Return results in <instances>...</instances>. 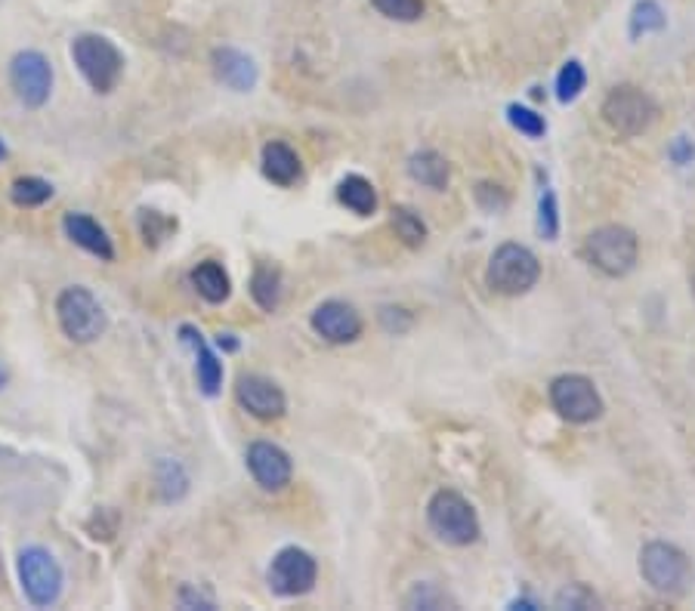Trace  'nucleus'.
Masks as SVG:
<instances>
[{"mask_svg": "<svg viewBox=\"0 0 695 611\" xmlns=\"http://www.w3.org/2000/svg\"><path fill=\"white\" fill-rule=\"evenodd\" d=\"M640 574L658 596H671V599L686 596L695 581L693 559L665 541H653L640 550Z\"/></svg>", "mask_w": 695, "mask_h": 611, "instance_id": "nucleus-1", "label": "nucleus"}, {"mask_svg": "<svg viewBox=\"0 0 695 611\" xmlns=\"http://www.w3.org/2000/svg\"><path fill=\"white\" fill-rule=\"evenodd\" d=\"M427 522L439 541L451 547H471L479 541V516L458 491H436L427 504Z\"/></svg>", "mask_w": 695, "mask_h": 611, "instance_id": "nucleus-2", "label": "nucleus"}, {"mask_svg": "<svg viewBox=\"0 0 695 611\" xmlns=\"http://www.w3.org/2000/svg\"><path fill=\"white\" fill-rule=\"evenodd\" d=\"M56 318H60L62 334L78 347L96 343L108 327L103 303L81 285L65 287L56 297Z\"/></svg>", "mask_w": 695, "mask_h": 611, "instance_id": "nucleus-3", "label": "nucleus"}, {"mask_svg": "<svg viewBox=\"0 0 695 611\" xmlns=\"http://www.w3.org/2000/svg\"><path fill=\"white\" fill-rule=\"evenodd\" d=\"M72 60L78 65L81 78L96 93H112L124 75V56L105 35H78L72 41Z\"/></svg>", "mask_w": 695, "mask_h": 611, "instance_id": "nucleus-4", "label": "nucleus"}, {"mask_svg": "<svg viewBox=\"0 0 695 611\" xmlns=\"http://www.w3.org/2000/svg\"><path fill=\"white\" fill-rule=\"evenodd\" d=\"M541 278V263L529 247L523 245H501L491 253L486 282L494 294L501 297H519L529 294Z\"/></svg>", "mask_w": 695, "mask_h": 611, "instance_id": "nucleus-5", "label": "nucleus"}, {"mask_svg": "<svg viewBox=\"0 0 695 611\" xmlns=\"http://www.w3.org/2000/svg\"><path fill=\"white\" fill-rule=\"evenodd\" d=\"M584 253L596 272H603L609 278H621L636 265L640 242L628 225H600L588 235Z\"/></svg>", "mask_w": 695, "mask_h": 611, "instance_id": "nucleus-6", "label": "nucleus"}, {"mask_svg": "<svg viewBox=\"0 0 695 611\" xmlns=\"http://www.w3.org/2000/svg\"><path fill=\"white\" fill-rule=\"evenodd\" d=\"M603 121L613 127L618 136H643L658 121L655 100L634 83H621L603 102Z\"/></svg>", "mask_w": 695, "mask_h": 611, "instance_id": "nucleus-7", "label": "nucleus"}, {"mask_svg": "<svg viewBox=\"0 0 695 611\" xmlns=\"http://www.w3.org/2000/svg\"><path fill=\"white\" fill-rule=\"evenodd\" d=\"M20 584L35 609H50L60 602L65 574L53 552L43 547H25L20 552Z\"/></svg>", "mask_w": 695, "mask_h": 611, "instance_id": "nucleus-8", "label": "nucleus"}, {"mask_svg": "<svg viewBox=\"0 0 695 611\" xmlns=\"http://www.w3.org/2000/svg\"><path fill=\"white\" fill-rule=\"evenodd\" d=\"M553 411L569 424H593L603 414L600 389L584 374H563L551 384Z\"/></svg>", "mask_w": 695, "mask_h": 611, "instance_id": "nucleus-9", "label": "nucleus"}, {"mask_svg": "<svg viewBox=\"0 0 695 611\" xmlns=\"http://www.w3.org/2000/svg\"><path fill=\"white\" fill-rule=\"evenodd\" d=\"M10 87L25 108H43L53 93V65L38 50H22L10 62Z\"/></svg>", "mask_w": 695, "mask_h": 611, "instance_id": "nucleus-10", "label": "nucleus"}, {"mask_svg": "<svg viewBox=\"0 0 695 611\" xmlns=\"http://www.w3.org/2000/svg\"><path fill=\"white\" fill-rule=\"evenodd\" d=\"M269 590L275 596H304L316 587L319 581V562L312 559V552L300 550V547H285L275 552V559L269 562L267 571Z\"/></svg>", "mask_w": 695, "mask_h": 611, "instance_id": "nucleus-11", "label": "nucleus"}, {"mask_svg": "<svg viewBox=\"0 0 695 611\" xmlns=\"http://www.w3.org/2000/svg\"><path fill=\"white\" fill-rule=\"evenodd\" d=\"M235 399L257 420H279V417H285L287 411V399L282 387L275 380L263 377V374H242L235 380Z\"/></svg>", "mask_w": 695, "mask_h": 611, "instance_id": "nucleus-12", "label": "nucleus"}, {"mask_svg": "<svg viewBox=\"0 0 695 611\" xmlns=\"http://www.w3.org/2000/svg\"><path fill=\"white\" fill-rule=\"evenodd\" d=\"M309 325H312V330H316L322 340L334 343V347H344V343L359 340V337H362V327H365L362 325V315L349 303H344V300H327V303L316 306Z\"/></svg>", "mask_w": 695, "mask_h": 611, "instance_id": "nucleus-13", "label": "nucleus"}, {"mask_svg": "<svg viewBox=\"0 0 695 611\" xmlns=\"http://www.w3.org/2000/svg\"><path fill=\"white\" fill-rule=\"evenodd\" d=\"M247 469L263 491H285L294 476V464H291L287 451L272 442H254L247 448Z\"/></svg>", "mask_w": 695, "mask_h": 611, "instance_id": "nucleus-14", "label": "nucleus"}, {"mask_svg": "<svg viewBox=\"0 0 695 611\" xmlns=\"http://www.w3.org/2000/svg\"><path fill=\"white\" fill-rule=\"evenodd\" d=\"M210 65H214V75L217 81L235 90V93H250L257 87V62L250 60L247 53L235 50V47H217L210 53Z\"/></svg>", "mask_w": 695, "mask_h": 611, "instance_id": "nucleus-15", "label": "nucleus"}, {"mask_svg": "<svg viewBox=\"0 0 695 611\" xmlns=\"http://www.w3.org/2000/svg\"><path fill=\"white\" fill-rule=\"evenodd\" d=\"M62 232H65V238L72 245H78L87 253H93L96 260H103V263L115 260V245H112L108 232L93 217H87V213H65Z\"/></svg>", "mask_w": 695, "mask_h": 611, "instance_id": "nucleus-16", "label": "nucleus"}, {"mask_svg": "<svg viewBox=\"0 0 695 611\" xmlns=\"http://www.w3.org/2000/svg\"><path fill=\"white\" fill-rule=\"evenodd\" d=\"M180 334H183V343L192 347L195 352V374H198V387L205 395H217L220 387H223V365H220V359H217V352L207 347V340L202 337V330H195L192 325L180 327Z\"/></svg>", "mask_w": 695, "mask_h": 611, "instance_id": "nucleus-17", "label": "nucleus"}, {"mask_svg": "<svg viewBox=\"0 0 695 611\" xmlns=\"http://www.w3.org/2000/svg\"><path fill=\"white\" fill-rule=\"evenodd\" d=\"M304 173V164H300V155L291 148L287 143H267L263 145V177L269 183L282 185H294L300 180Z\"/></svg>", "mask_w": 695, "mask_h": 611, "instance_id": "nucleus-18", "label": "nucleus"}, {"mask_svg": "<svg viewBox=\"0 0 695 611\" xmlns=\"http://www.w3.org/2000/svg\"><path fill=\"white\" fill-rule=\"evenodd\" d=\"M189 282L192 287L198 290V297L207 300V303L220 306L229 300V294H232V282H229V272H226L223 265L217 263V260H205V263H198L192 269V275H189Z\"/></svg>", "mask_w": 695, "mask_h": 611, "instance_id": "nucleus-19", "label": "nucleus"}, {"mask_svg": "<svg viewBox=\"0 0 695 611\" xmlns=\"http://www.w3.org/2000/svg\"><path fill=\"white\" fill-rule=\"evenodd\" d=\"M409 173L414 183L427 185V188H433V192H442V188L449 185L451 167L439 152L424 148V152H414V155L409 158Z\"/></svg>", "mask_w": 695, "mask_h": 611, "instance_id": "nucleus-20", "label": "nucleus"}, {"mask_svg": "<svg viewBox=\"0 0 695 611\" xmlns=\"http://www.w3.org/2000/svg\"><path fill=\"white\" fill-rule=\"evenodd\" d=\"M337 202L349 207L352 213L359 217H371L377 210V188L371 185V180L359 177V173H349L337 185Z\"/></svg>", "mask_w": 695, "mask_h": 611, "instance_id": "nucleus-21", "label": "nucleus"}, {"mask_svg": "<svg viewBox=\"0 0 695 611\" xmlns=\"http://www.w3.org/2000/svg\"><path fill=\"white\" fill-rule=\"evenodd\" d=\"M250 297L263 312H275L282 303V272L269 263L257 265L250 275Z\"/></svg>", "mask_w": 695, "mask_h": 611, "instance_id": "nucleus-22", "label": "nucleus"}, {"mask_svg": "<svg viewBox=\"0 0 695 611\" xmlns=\"http://www.w3.org/2000/svg\"><path fill=\"white\" fill-rule=\"evenodd\" d=\"M10 198L20 207H41L53 198V185L41 180V177H20L10 185Z\"/></svg>", "mask_w": 695, "mask_h": 611, "instance_id": "nucleus-23", "label": "nucleus"}, {"mask_svg": "<svg viewBox=\"0 0 695 611\" xmlns=\"http://www.w3.org/2000/svg\"><path fill=\"white\" fill-rule=\"evenodd\" d=\"M668 25L665 20V10L655 3V0H640L631 13V38H646L653 31H661Z\"/></svg>", "mask_w": 695, "mask_h": 611, "instance_id": "nucleus-24", "label": "nucleus"}, {"mask_svg": "<svg viewBox=\"0 0 695 611\" xmlns=\"http://www.w3.org/2000/svg\"><path fill=\"white\" fill-rule=\"evenodd\" d=\"M588 87V72H584V65L581 62H566L563 68H559V75H556V100L563 102V105H569L581 96V90Z\"/></svg>", "mask_w": 695, "mask_h": 611, "instance_id": "nucleus-25", "label": "nucleus"}, {"mask_svg": "<svg viewBox=\"0 0 695 611\" xmlns=\"http://www.w3.org/2000/svg\"><path fill=\"white\" fill-rule=\"evenodd\" d=\"M392 229L409 247H421L427 242V225L411 207H392Z\"/></svg>", "mask_w": 695, "mask_h": 611, "instance_id": "nucleus-26", "label": "nucleus"}, {"mask_svg": "<svg viewBox=\"0 0 695 611\" xmlns=\"http://www.w3.org/2000/svg\"><path fill=\"white\" fill-rule=\"evenodd\" d=\"M158 489L164 500H180L189 491V476L180 460H162L158 464Z\"/></svg>", "mask_w": 695, "mask_h": 611, "instance_id": "nucleus-27", "label": "nucleus"}, {"mask_svg": "<svg viewBox=\"0 0 695 611\" xmlns=\"http://www.w3.org/2000/svg\"><path fill=\"white\" fill-rule=\"evenodd\" d=\"M371 6L392 22H417L424 16V0H371Z\"/></svg>", "mask_w": 695, "mask_h": 611, "instance_id": "nucleus-28", "label": "nucleus"}, {"mask_svg": "<svg viewBox=\"0 0 695 611\" xmlns=\"http://www.w3.org/2000/svg\"><path fill=\"white\" fill-rule=\"evenodd\" d=\"M507 118H511L513 127H516L519 133H526L529 140H541V136L548 133L544 118H541L538 112H532V108H526V105H511V108H507Z\"/></svg>", "mask_w": 695, "mask_h": 611, "instance_id": "nucleus-29", "label": "nucleus"}, {"mask_svg": "<svg viewBox=\"0 0 695 611\" xmlns=\"http://www.w3.org/2000/svg\"><path fill=\"white\" fill-rule=\"evenodd\" d=\"M603 602L596 599V593L584 584H572L563 593H556V609H600Z\"/></svg>", "mask_w": 695, "mask_h": 611, "instance_id": "nucleus-30", "label": "nucleus"}, {"mask_svg": "<svg viewBox=\"0 0 695 611\" xmlns=\"http://www.w3.org/2000/svg\"><path fill=\"white\" fill-rule=\"evenodd\" d=\"M538 229H541V235L553 242L556 238V232H559V213H556V195H553L551 188L541 195V204H538Z\"/></svg>", "mask_w": 695, "mask_h": 611, "instance_id": "nucleus-31", "label": "nucleus"}, {"mask_svg": "<svg viewBox=\"0 0 695 611\" xmlns=\"http://www.w3.org/2000/svg\"><path fill=\"white\" fill-rule=\"evenodd\" d=\"M476 202L482 210H489V213H498V210H504L507 204H511V195L501 188V185H491V183H479L476 185Z\"/></svg>", "mask_w": 695, "mask_h": 611, "instance_id": "nucleus-32", "label": "nucleus"}, {"mask_svg": "<svg viewBox=\"0 0 695 611\" xmlns=\"http://www.w3.org/2000/svg\"><path fill=\"white\" fill-rule=\"evenodd\" d=\"M381 325H384L387 334H406L414 325V318H411L409 309H402V306H384L381 309Z\"/></svg>", "mask_w": 695, "mask_h": 611, "instance_id": "nucleus-33", "label": "nucleus"}, {"mask_svg": "<svg viewBox=\"0 0 695 611\" xmlns=\"http://www.w3.org/2000/svg\"><path fill=\"white\" fill-rule=\"evenodd\" d=\"M406 602H409L411 609H414V606H421V609H439V606H446L449 599H446L439 590H433L429 584H417V587L409 593V599H406Z\"/></svg>", "mask_w": 695, "mask_h": 611, "instance_id": "nucleus-34", "label": "nucleus"}, {"mask_svg": "<svg viewBox=\"0 0 695 611\" xmlns=\"http://www.w3.org/2000/svg\"><path fill=\"white\" fill-rule=\"evenodd\" d=\"M177 599H180V606H183V609H207V611L217 609V602H214L210 596H205L202 590H195V587H183Z\"/></svg>", "mask_w": 695, "mask_h": 611, "instance_id": "nucleus-35", "label": "nucleus"}, {"mask_svg": "<svg viewBox=\"0 0 695 611\" xmlns=\"http://www.w3.org/2000/svg\"><path fill=\"white\" fill-rule=\"evenodd\" d=\"M217 347L235 352V349H239V340H235V334H217Z\"/></svg>", "mask_w": 695, "mask_h": 611, "instance_id": "nucleus-36", "label": "nucleus"}, {"mask_svg": "<svg viewBox=\"0 0 695 611\" xmlns=\"http://www.w3.org/2000/svg\"><path fill=\"white\" fill-rule=\"evenodd\" d=\"M7 380H10V374H7V367L0 365V389L7 387Z\"/></svg>", "mask_w": 695, "mask_h": 611, "instance_id": "nucleus-37", "label": "nucleus"}, {"mask_svg": "<svg viewBox=\"0 0 695 611\" xmlns=\"http://www.w3.org/2000/svg\"><path fill=\"white\" fill-rule=\"evenodd\" d=\"M3 158H7V143L0 140V161H3Z\"/></svg>", "mask_w": 695, "mask_h": 611, "instance_id": "nucleus-38", "label": "nucleus"}, {"mask_svg": "<svg viewBox=\"0 0 695 611\" xmlns=\"http://www.w3.org/2000/svg\"><path fill=\"white\" fill-rule=\"evenodd\" d=\"M693 294H695V278H693Z\"/></svg>", "mask_w": 695, "mask_h": 611, "instance_id": "nucleus-39", "label": "nucleus"}]
</instances>
